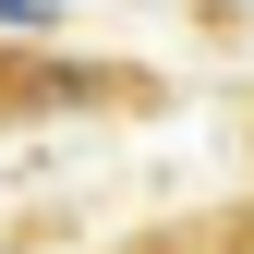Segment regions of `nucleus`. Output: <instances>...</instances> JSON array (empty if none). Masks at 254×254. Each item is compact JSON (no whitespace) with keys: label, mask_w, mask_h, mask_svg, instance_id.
I'll list each match as a JSON object with an SVG mask.
<instances>
[{"label":"nucleus","mask_w":254,"mask_h":254,"mask_svg":"<svg viewBox=\"0 0 254 254\" xmlns=\"http://www.w3.org/2000/svg\"><path fill=\"white\" fill-rule=\"evenodd\" d=\"M0 24H12V37H24V24H49V0H0Z\"/></svg>","instance_id":"obj_1"},{"label":"nucleus","mask_w":254,"mask_h":254,"mask_svg":"<svg viewBox=\"0 0 254 254\" xmlns=\"http://www.w3.org/2000/svg\"><path fill=\"white\" fill-rule=\"evenodd\" d=\"M49 12H61V0H49Z\"/></svg>","instance_id":"obj_2"}]
</instances>
